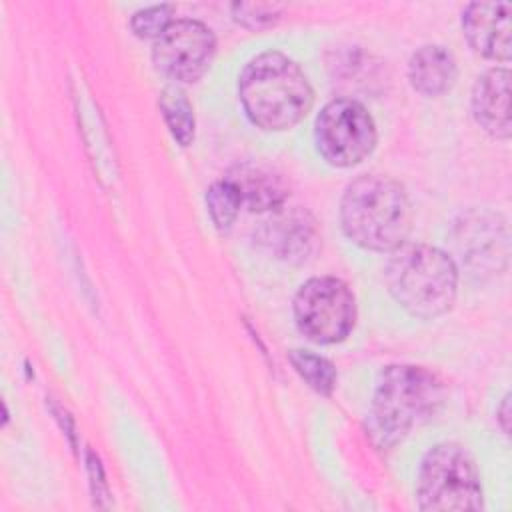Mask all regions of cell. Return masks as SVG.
Listing matches in <instances>:
<instances>
[{
  "label": "cell",
  "mask_w": 512,
  "mask_h": 512,
  "mask_svg": "<svg viewBox=\"0 0 512 512\" xmlns=\"http://www.w3.org/2000/svg\"><path fill=\"white\" fill-rule=\"evenodd\" d=\"M416 498L422 510H480L482 482L472 454L458 442L432 446L418 470Z\"/></svg>",
  "instance_id": "5"
},
{
  "label": "cell",
  "mask_w": 512,
  "mask_h": 512,
  "mask_svg": "<svg viewBox=\"0 0 512 512\" xmlns=\"http://www.w3.org/2000/svg\"><path fill=\"white\" fill-rule=\"evenodd\" d=\"M206 206L216 228L224 232V230H230V226L234 224L242 208V200L236 186L228 178H222L208 188Z\"/></svg>",
  "instance_id": "17"
},
{
  "label": "cell",
  "mask_w": 512,
  "mask_h": 512,
  "mask_svg": "<svg viewBox=\"0 0 512 512\" xmlns=\"http://www.w3.org/2000/svg\"><path fill=\"white\" fill-rule=\"evenodd\" d=\"M472 114L478 126L494 138L510 136V70L490 68L472 88Z\"/></svg>",
  "instance_id": "12"
},
{
  "label": "cell",
  "mask_w": 512,
  "mask_h": 512,
  "mask_svg": "<svg viewBox=\"0 0 512 512\" xmlns=\"http://www.w3.org/2000/svg\"><path fill=\"white\" fill-rule=\"evenodd\" d=\"M216 52L212 30L192 18L172 20L170 26L154 40V66L176 82H196L210 68Z\"/></svg>",
  "instance_id": "8"
},
{
  "label": "cell",
  "mask_w": 512,
  "mask_h": 512,
  "mask_svg": "<svg viewBox=\"0 0 512 512\" xmlns=\"http://www.w3.org/2000/svg\"><path fill=\"white\" fill-rule=\"evenodd\" d=\"M294 370L308 382V386L320 394H330L336 386V370L332 362L316 356L308 350H290L288 354Z\"/></svg>",
  "instance_id": "16"
},
{
  "label": "cell",
  "mask_w": 512,
  "mask_h": 512,
  "mask_svg": "<svg viewBox=\"0 0 512 512\" xmlns=\"http://www.w3.org/2000/svg\"><path fill=\"white\" fill-rule=\"evenodd\" d=\"M442 382L426 368L412 364L386 366L378 378L368 428L378 448H392L414 426L426 422L442 404Z\"/></svg>",
  "instance_id": "3"
},
{
  "label": "cell",
  "mask_w": 512,
  "mask_h": 512,
  "mask_svg": "<svg viewBox=\"0 0 512 512\" xmlns=\"http://www.w3.org/2000/svg\"><path fill=\"white\" fill-rule=\"evenodd\" d=\"M462 262L476 274H500L508 262V228L500 214L468 212L454 236Z\"/></svg>",
  "instance_id": "9"
},
{
  "label": "cell",
  "mask_w": 512,
  "mask_h": 512,
  "mask_svg": "<svg viewBox=\"0 0 512 512\" xmlns=\"http://www.w3.org/2000/svg\"><path fill=\"white\" fill-rule=\"evenodd\" d=\"M158 104L172 138L180 146H190L194 140V110L186 94L178 86H166L160 92Z\"/></svg>",
  "instance_id": "15"
},
{
  "label": "cell",
  "mask_w": 512,
  "mask_h": 512,
  "mask_svg": "<svg viewBox=\"0 0 512 512\" xmlns=\"http://www.w3.org/2000/svg\"><path fill=\"white\" fill-rule=\"evenodd\" d=\"M294 320L310 342H342L356 324V298L352 290L334 276L306 280L294 296Z\"/></svg>",
  "instance_id": "6"
},
{
  "label": "cell",
  "mask_w": 512,
  "mask_h": 512,
  "mask_svg": "<svg viewBox=\"0 0 512 512\" xmlns=\"http://www.w3.org/2000/svg\"><path fill=\"white\" fill-rule=\"evenodd\" d=\"M498 422H500V428L504 434L510 432V394H506L498 406Z\"/></svg>",
  "instance_id": "20"
},
{
  "label": "cell",
  "mask_w": 512,
  "mask_h": 512,
  "mask_svg": "<svg viewBox=\"0 0 512 512\" xmlns=\"http://www.w3.org/2000/svg\"><path fill=\"white\" fill-rule=\"evenodd\" d=\"M172 22V6L170 4H160V6H150L144 10H138L130 26L136 36L140 38H158Z\"/></svg>",
  "instance_id": "18"
},
{
  "label": "cell",
  "mask_w": 512,
  "mask_h": 512,
  "mask_svg": "<svg viewBox=\"0 0 512 512\" xmlns=\"http://www.w3.org/2000/svg\"><path fill=\"white\" fill-rule=\"evenodd\" d=\"M458 76V66L450 50L438 44L418 48L408 62V80L422 96L446 94Z\"/></svg>",
  "instance_id": "13"
},
{
  "label": "cell",
  "mask_w": 512,
  "mask_h": 512,
  "mask_svg": "<svg viewBox=\"0 0 512 512\" xmlns=\"http://www.w3.org/2000/svg\"><path fill=\"white\" fill-rule=\"evenodd\" d=\"M260 240L276 254V258L288 262H304L318 240L314 218L298 208L286 210L284 206L274 210L270 220L260 230Z\"/></svg>",
  "instance_id": "11"
},
{
  "label": "cell",
  "mask_w": 512,
  "mask_h": 512,
  "mask_svg": "<svg viewBox=\"0 0 512 512\" xmlns=\"http://www.w3.org/2000/svg\"><path fill=\"white\" fill-rule=\"evenodd\" d=\"M510 16V2H472L462 12V32L478 54L508 62L512 54Z\"/></svg>",
  "instance_id": "10"
},
{
  "label": "cell",
  "mask_w": 512,
  "mask_h": 512,
  "mask_svg": "<svg viewBox=\"0 0 512 512\" xmlns=\"http://www.w3.org/2000/svg\"><path fill=\"white\" fill-rule=\"evenodd\" d=\"M384 280L392 298L416 318L448 312L458 292V268L452 256L428 244H402L390 252Z\"/></svg>",
  "instance_id": "4"
},
{
  "label": "cell",
  "mask_w": 512,
  "mask_h": 512,
  "mask_svg": "<svg viewBox=\"0 0 512 512\" xmlns=\"http://www.w3.org/2000/svg\"><path fill=\"white\" fill-rule=\"evenodd\" d=\"M340 224L350 242L372 252H392L404 244L412 210L404 188L378 174L352 180L340 202Z\"/></svg>",
  "instance_id": "2"
},
{
  "label": "cell",
  "mask_w": 512,
  "mask_h": 512,
  "mask_svg": "<svg viewBox=\"0 0 512 512\" xmlns=\"http://www.w3.org/2000/svg\"><path fill=\"white\" fill-rule=\"evenodd\" d=\"M226 178L236 186L242 206L252 212H274L286 202V186L270 170L258 166H238Z\"/></svg>",
  "instance_id": "14"
},
{
  "label": "cell",
  "mask_w": 512,
  "mask_h": 512,
  "mask_svg": "<svg viewBox=\"0 0 512 512\" xmlns=\"http://www.w3.org/2000/svg\"><path fill=\"white\" fill-rule=\"evenodd\" d=\"M314 140L320 156L328 164L350 168L374 150L376 124L360 102L352 98H336L316 116Z\"/></svg>",
  "instance_id": "7"
},
{
  "label": "cell",
  "mask_w": 512,
  "mask_h": 512,
  "mask_svg": "<svg viewBox=\"0 0 512 512\" xmlns=\"http://www.w3.org/2000/svg\"><path fill=\"white\" fill-rule=\"evenodd\" d=\"M280 12L282 6L278 4H232L234 20L252 30L274 24L280 18Z\"/></svg>",
  "instance_id": "19"
},
{
  "label": "cell",
  "mask_w": 512,
  "mask_h": 512,
  "mask_svg": "<svg viewBox=\"0 0 512 512\" xmlns=\"http://www.w3.org/2000/svg\"><path fill=\"white\" fill-rule=\"evenodd\" d=\"M238 96L250 122L268 132L296 126L314 104V90L304 70L276 50L262 52L244 66Z\"/></svg>",
  "instance_id": "1"
}]
</instances>
